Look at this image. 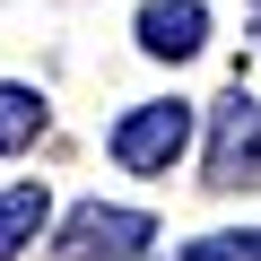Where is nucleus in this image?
<instances>
[{
	"instance_id": "39448f33",
	"label": "nucleus",
	"mask_w": 261,
	"mask_h": 261,
	"mask_svg": "<svg viewBox=\"0 0 261 261\" xmlns=\"http://www.w3.org/2000/svg\"><path fill=\"white\" fill-rule=\"evenodd\" d=\"M44 218H53L44 183H9V192H0V261H9V252H27V244L44 235Z\"/></svg>"
},
{
	"instance_id": "f03ea898",
	"label": "nucleus",
	"mask_w": 261,
	"mask_h": 261,
	"mask_svg": "<svg viewBox=\"0 0 261 261\" xmlns=\"http://www.w3.org/2000/svg\"><path fill=\"white\" fill-rule=\"evenodd\" d=\"M157 244V218L148 209H105V200H87V209H70V226H61V261H130V252H148Z\"/></svg>"
},
{
	"instance_id": "6e6552de",
	"label": "nucleus",
	"mask_w": 261,
	"mask_h": 261,
	"mask_svg": "<svg viewBox=\"0 0 261 261\" xmlns=\"http://www.w3.org/2000/svg\"><path fill=\"white\" fill-rule=\"evenodd\" d=\"M252 44H261V0H252Z\"/></svg>"
},
{
	"instance_id": "423d86ee",
	"label": "nucleus",
	"mask_w": 261,
	"mask_h": 261,
	"mask_svg": "<svg viewBox=\"0 0 261 261\" xmlns=\"http://www.w3.org/2000/svg\"><path fill=\"white\" fill-rule=\"evenodd\" d=\"M44 122H53V113H44V96H35V87H0V157H18Z\"/></svg>"
},
{
	"instance_id": "20e7f679",
	"label": "nucleus",
	"mask_w": 261,
	"mask_h": 261,
	"mask_svg": "<svg viewBox=\"0 0 261 261\" xmlns=\"http://www.w3.org/2000/svg\"><path fill=\"white\" fill-rule=\"evenodd\" d=\"M200 35H209V9H200V0H148V9H140V53L148 61H192Z\"/></svg>"
},
{
	"instance_id": "7ed1b4c3",
	"label": "nucleus",
	"mask_w": 261,
	"mask_h": 261,
	"mask_svg": "<svg viewBox=\"0 0 261 261\" xmlns=\"http://www.w3.org/2000/svg\"><path fill=\"white\" fill-rule=\"evenodd\" d=\"M209 183H261V105L252 96H226L209 113Z\"/></svg>"
},
{
	"instance_id": "0eeeda50",
	"label": "nucleus",
	"mask_w": 261,
	"mask_h": 261,
	"mask_svg": "<svg viewBox=\"0 0 261 261\" xmlns=\"http://www.w3.org/2000/svg\"><path fill=\"white\" fill-rule=\"evenodd\" d=\"M183 261H261V226H235V235H200V244H183Z\"/></svg>"
},
{
	"instance_id": "f257e3e1",
	"label": "nucleus",
	"mask_w": 261,
	"mask_h": 261,
	"mask_svg": "<svg viewBox=\"0 0 261 261\" xmlns=\"http://www.w3.org/2000/svg\"><path fill=\"white\" fill-rule=\"evenodd\" d=\"M183 148H192V105H183V96L130 105V113L113 122V166H130V174H166Z\"/></svg>"
}]
</instances>
